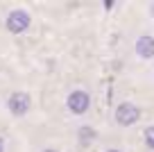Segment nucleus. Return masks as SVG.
Wrapping results in <instances>:
<instances>
[{
    "mask_svg": "<svg viewBox=\"0 0 154 152\" xmlns=\"http://www.w3.org/2000/svg\"><path fill=\"white\" fill-rule=\"evenodd\" d=\"M152 9H154V7H152Z\"/></svg>",
    "mask_w": 154,
    "mask_h": 152,
    "instance_id": "11",
    "label": "nucleus"
},
{
    "mask_svg": "<svg viewBox=\"0 0 154 152\" xmlns=\"http://www.w3.org/2000/svg\"><path fill=\"white\" fill-rule=\"evenodd\" d=\"M145 141H147V145L154 150V125H152V127H147V129H145Z\"/></svg>",
    "mask_w": 154,
    "mask_h": 152,
    "instance_id": "7",
    "label": "nucleus"
},
{
    "mask_svg": "<svg viewBox=\"0 0 154 152\" xmlns=\"http://www.w3.org/2000/svg\"><path fill=\"white\" fill-rule=\"evenodd\" d=\"M27 25H29V14L23 11V9H16V11H11V14L7 16V27H9L14 34L25 32Z\"/></svg>",
    "mask_w": 154,
    "mask_h": 152,
    "instance_id": "2",
    "label": "nucleus"
},
{
    "mask_svg": "<svg viewBox=\"0 0 154 152\" xmlns=\"http://www.w3.org/2000/svg\"><path fill=\"white\" fill-rule=\"evenodd\" d=\"M93 136H95V132H93L91 127H82V129H79V141H82L84 145H86V143H91Z\"/></svg>",
    "mask_w": 154,
    "mask_h": 152,
    "instance_id": "6",
    "label": "nucleus"
},
{
    "mask_svg": "<svg viewBox=\"0 0 154 152\" xmlns=\"http://www.w3.org/2000/svg\"><path fill=\"white\" fill-rule=\"evenodd\" d=\"M91 105V98H88L84 91H75V93L68 95V109L75 111V114H84Z\"/></svg>",
    "mask_w": 154,
    "mask_h": 152,
    "instance_id": "3",
    "label": "nucleus"
},
{
    "mask_svg": "<svg viewBox=\"0 0 154 152\" xmlns=\"http://www.w3.org/2000/svg\"><path fill=\"white\" fill-rule=\"evenodd\" d=\"M109 152H118V150H109Z\"/></svg>",
    "mask_w": 154,
    "mask_h": 152,
    "instance_id": "10",
    "label": "nucleus"
},
{
    "mask_svg": "<svg viewBox=\"0 0 154 152\" xmlns=\"http://www.w3.org/2000/svg\"><path fill=\"white\" fill-rule=\"evenodd\" d=\"M45 152H57V150H45Z\"/></svg>",
    "mask_w": 154,
    "mask_h": 152,
    "instance_id": "9",
    "label": "nucleus"
},
{
    "mask_svg": "<svg viewBox=\"0 0 154 152\" xmlns=\"http://www.w3.org/2000/svg\"><path fill=\"white\" fill-rule=\"evenodd\" d=\"M2 150H5V143H2V138H0V152H2Z\"/></svg>",
    "mask_w": 154,
    "mask_h": 152,
    "instance_id": "8",
    "label": "nucleus"
},
{
    "mask_svg": "<svg viewBox=\"0 0 154 152\" xmlns=\"http://www.w3.org/2000/svg\"><path fill=\"white\" fill-rule=\"evenodd\" d=\"M140 111L136 105H129V102H122L118 109H116V120L120 125H134L136 120H138Z\"/></svg>",
    "mask_w": 154,
    "mask_h": 152,
    "instance_id": "1",
    "label": "nucleus"
},
{
    "mask_svg": "<svg viewBox=\"0 0 154 152\" xmlns=\"http://www.w3.org/2000/svg\"><path fill=\"white\" fill-rule=\"evenodd\" d=\"M7 107H9L11 114L23 116L25 111L29 109V95H27V93H14V95L9 98V102H7Z\"/></svg>",
    "mask_w": 154,
    "mask_h": 152,
    "instance_id": "4",
    "label": "nucleus"
},
{
    "mask_svg": "<svg viewBox=\"0 0 154 152\" xmlns=\"http://www.w3.org/2000/svg\"><path fill=\"white\" fill-rule=\"evenodd\" d=\"M136 52L140 57H152L154 55V39L152 36H140L138 43H136Z\"/></svg>",
    "mask_w": 154,
    "mask_h": 152,
    "instance_id": "5",
    "label": "nucleus"
}]
</instances>
